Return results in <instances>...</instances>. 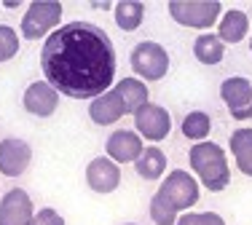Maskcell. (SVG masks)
<instances>
[{
	"instance_id": "9a60e30c",
	"label": "cell",
	"mask_w": 252,
	"mask_h": 225,
	"mask_svg": "<svg viewBox=\"0 0 252 225\" xmlns=\"http://www.w3.org/2000/svg\"><path fill=\"white\" fill-rule=\"evenodd\" d=\"M250 32V16L239 8H231L218 22V38L223 43H242Z\"/></svg>"
},
{
	"instance_id": "484cf974",
	"label": "cell",
	"mask_w": 252,
	"mask_h": 225,
	"mask_svg": "<svg viewBox=\"0 0 252 225\" xmlns=\"http://www.w3.org/2000/svg\"><path fill=\"white\" fill-rule=\"evenodd\" d=\"M92 8H97V11H110V8H116V5H113L110 0H105V3H92Z\"/></svg>"
},
{
	"instance_id": "8fae6325",
	"label": "cell",
	"mask_w": 252,
	"mask_h": 225,
	"mask_svg": "<svg viewBox=\"0 0 252 225\" xmlns=\"http://www.w3.org/2000/svg\"><path fill=\"white\" fill-rule=\"evenodd\" d=\"M32 161V147L19 137H5L0 142V174L19 177Z\"/></svg>"
},
{
	"instance_id": "8992f818",
	"label": "cell",
	"mask_w": 252,
	"mask_h": 225,
	"mask_svg": "<svg viewBox=\"0 0 252 225\" xmlns=\"http://www.w3.org/2000/svg\"><path fill=\"white\" fill-rule=\"evenodd\" d=\"M158 196L177 212H188L193 204H199V180L185 169H172L161 182Z\"/></svg>"
},
{
	"instance_id": "30bf717a",
	"label": "cell",
	"mask_w": 252,
	"mask_h": 225,
	"mask_svg": "<svg viewBox=\"0 0 252 225\" xmlns=\"http://www.w3.org/2000/svg\"><path fill=\"white\" fill-rule=\"evenodd\" d=\"M86 185L92 188L94 193H113L118 185H121V167L116 161H110L107 156L92 158L86 167Z\"/></svg>"
},
{
	"instance_id": "83f0119b",
	"label": "cell",
	"mask_w": 252,
	"mask_h": 225,
	"mask_svg": "<svg viewBox=\"0 0 252 225\" xmlns=\"http://www.w3.org/2000/svg\"><path fill=\"white\" fill-rule=\"evenodd\" d=\"M250 51H252V40H250Z\"/></svg>"
},
{
	"instance_id": "7a4b0ae2",
	"label": "cell",
	"mask_w": 252,
	"mask_h": 225,
	"mask_svg": "<svg viewBox=\"0 0 252 225\" xmlns=\"http://www.w3.org/2000/svg\"><path fill=\"white\" fill-rule=\"evenodd\" d=\"M188 161H190V169L199 177V182L207 191L220 193L228 188V182H231V167H228L225 150L218 142H196L188 153Z\"/></svg>"
},
{
	"instance_id": "4316f807",
	"label": "cell",
	"mask_w": 252,
	"mask_h": 225,
	"mask_svg": "<svg viewBox=\"0 0 252 225\" xmlns=\"http://www.w3.org/2000/svg\"><path fill=\"white\" fill-rule=\"evenodd\" d=\"M124 225H137V223H124Z\"/></svg>"
},
{
	"instance_id": "2e32d148",
	"label": "cell",
	"mask_w": 252,
	"mask_h": 225,
	"mask_svg": "<svg viewBox=\"0 0 252 225\" xmlns=\"http://www.w3.org/2000/svg\"><path fill=\"white\" fill-rule=\"evenodd\" d=\"M113 88L121 94V99L126 105V112H131V115H134L142 105L151 102V99H148L151 97V94H148V86H145V81H140V78H121Z\"/></svg>"
},
{
	"instance_id": "277c9868",
	"label": "cell",
	"mask_w": 252,
	"mask_h": 225,
	"mask_svg": "<svg viewBox=\"0 0 252 225\" xmlns=\"http://www.w3.org/2000/svg\"><path fill=\"white\" fill-rule=\"evenodd\" d=\"M223 14L220 0H172L169 3V16L183 27L193 29H209Z\"/></svg>"
},
{
	"instance_id": "ffe728a7",
	"label": "cell",
	"mask_w": 252,
	"mask_h": 225,
	"mask_svg": "<svg viewBox=\"0 0 252 225\" xmlns=\"http://www.w3.org/2000/svg\"><path fill=\"white\" fill-rule=\"evenodd\" d=\"M113 14H116V25L124 32H134L142 25V19H145V3H140V0H121V3H116Z\"/></svg>"
},
{
	"instance_id": "e0dca14e",
	"label": "cell",
	"mask_w": 252,
	"mask_h": 225,
	"mask_svg": "<svg viewBox=\"0 0 252 225\" xmlns=\"http://www.w3.org/2000/svg\"><path fill=\"white\" fill-rule=\"evenodd\" d=\"M228 145H231L236 169L242 174L252 177V129H236L228 140Z\"/></svg>"
},
{
	"instance_id": "7c38bea8",
	"label": "cell",
	"mask_w": 252,
	"mask_h": 225,
	"mask_svg": "<svg viewBox=\"0 0 252 225\" xmlns=\"http://www.w3.org/2000/svg\"><path fill=\"white\" fill-rule=\"evenodd\" d=\"M142 150H145L142 137L137 132H131V129H118V132H113L105 142L107 158L116 161V164H134L137 158L142 156Z\"/></svg>"
},
{
	"instance_id": "5b68a950",
	"label": "cell",
	"mask_w": 252,
	"mask_h": 225,
	"mask_svg": "<svg viewBox=\"0 0 252 225\" xmlns=\"http://www.w3.org/2000/svg\"><path fill=\"white\" fill-rule=\"evenodd\" d=\"M131 70L137 73L140 81H161L169 73V54L161 43L156 40H142L131 49Z\"/></svg>"
},
{
	"instance_id": "ba28073f",
	"label": "cell",
	"mask_w": 252,
	"mask_h": 225,
	"mask_svg": "<svg viewBox=\"0 0 252 225\" xmlns=\"http://www.w3.org/2000/svg\"><path fill=\"white\" fill-rule=\"evenodd\" d=\"M134 129L140 137H145L151 142H161L169 137V132H172V118L166 112V108L148 102L134 112Z\"/></svg>"
},
{
	"instance_id": "44dd1931",
	"label": "cell",
	"mask_w": 252,
	"mask_h": 225,
	"mask_svg": "<svg viewBox=\"0 0 252 225\" xmlns=\"http://www.w3.org/2000/svg\"><path fill=\"white\" fill-rule=\"evenodd\" d=\"M209 132H212V118L204 110H190L183 118V134L193 142H207Z\"/></svg>"
},
{
	"instance_id": "4fadbf2b",
	"label": "cell",
	"mask_w": 252,
	"mask_h": 225,
	"mask_svg": "<svg viewBox=\"0 0 252 225\" xmlns=\"http://www.w3.org/2000/svg\"><path fill=\"white\" fill-rule=\"evenodd\" d=\"M22 105H25V110L30 115L49 118L59 108V91L49 84V81H35V84L27 86L25 97H22Z\"/></svg>"
},
{
	"instance_id": "d6986e66",
	"label": "cell",
	"mask_w": 252,
	"mask_h": 225,
	"mask_svg": "<svg viewBox=\"0 0 252 225\" xmlns=\"http://www.w3.org/2000/svg\"><path fill=\"white\" fill-rule=\"evenodd\" d=\"M193 56L201 64H220L225 56V43L215 32H201L193 40Z\"/></svg>"
},
{
	"instance_id": "3957f363",
	"label": "cell",
	"mask_w": 252,
	"mask_h": 225,
	"mask_svg": "<svg viewBox=\"0 0 252 225\" xmlns=\"http://www.w3.org/2000/svg\"><path fill=\"white\" fill-rule=\"evenodd\" d=\"M62 22V3L59 0H32L25 11L22 19V38L27 40H40L59 29Z\"/></svg>"
},
{
	"instance_id": "7402d4cb",
	"label": "cell",
	"mask_w": 252,
	"mask_h": 225,
	"mask_svg": "<svg viewBox=\"0 0 252 225\" xmlns=\"http://www.w3.org/2000/svg\"><path fill=\"white\" fill-rule=\"evenodd\" d=\"M177 217H180V212L175 209V206L166 204L158 193L151 198V220L156 225H177Z\"/></svg>"
},
{
	"instance_id": "52a82bcc",
	"label": "cell",
	"mask_w": 252,
	"mask_h": 225,
	"mask_svg": "<svg viewBox=\"0 0 252 225\" xmlns=\"http://www.w3.org/2000/svg\"><path fill=\"white\" fill-rule=\"evenodd\" d=\"M220 97H223L233 121H250L252 118V84L247 78H242V75L225 78L220 84Z\"/></svg>"
},
{
	"instance_id": "cb8c5ba5",
	"label": "cell",
	"mask_w": 252,
	"mask_h": 225,
	"mask_svg": "<svg viewBox=\"0 0 252 225\" xmlns=\"http://www.w3.org/2000/svg\"><path fill=\"white\" fill-rule=\"evenodd\" d=\"M177 225H225V220L218 212H188L177 217Z\"/></svg>"
},
{
	"instance_id": "5bb4252c",
	"label": "cell",
	"mask_w": 252,
	"mask_h": 225,
	"mask_svg": "<svg viewBox=\"0 0 252 225\" xmlns=\"http://www.w3.org/2000/svg\"><path fill=\"white\" fill-rule=\"evenodd\" d=\"M124 115H126V105H124L121 94H118L116 88L99 94V97L92 99V105H89V118H92L97 126H113V123L121 121Z\"/></svg>"
},
{
	"instance_id": "ac0fdd59",
	"label": "cell",
	"mask_w": 252,
	"mask_h": 225,
	"mask_svg": "<svg viewBox=\"0 0 252 225\" xmlns=\"http://www.w3.org/2000/svg\"><path fill=\"white\" fill-rule=\"evenodd\" d=\"M134 169H137V174L142 177V180H161L164 177V171H166V156H164V150L161 147H145L142 150V156L134 161Z\"/></svg>"
},
{
	"instance_id": "603a6c76",
	"label": "cell",
	"mask_w": 252,
	"mask_h": 225,
	"mask_svg": "<svg viewBox=\"0 0 252 225\" xmlns=\"http://www.w3.org/2000/svg\"><path fill=\"white\" fill-rule=\"evenodd\" d=\"M19 54V32L8 25H0V64Z\"/></svg>"
},
{
	"instance_id": "9c48e42d",
	"label": "cell",
	"mask_w": 252,
	"mask_h": 225,
	"mask_svg": "<svg viewBox=\"0 0 252 225\" xmlns=\"http://www.w3.org/2000/svg\"><path fill=\"white\" fill-rule=\"evenodd\" d=\"M0 225H35V206L27 191L11 188L0 198Z\"/></svg>"
},
{
	"instance_id": "6da1fadb",
	"label": "cell",
	"mask_w": 252,
	"mask_h": 225,
	"mask_svg": "<svg viewBox=\"0 0 252 225\" xmlns=\"http://www.w3.org/2000/svg\"><path fill=\"white\" fill-rule=\"evenodd\" d=\"M46 81L70 99H97L116 81L110 35L92 22H67L46 38L40 51Z\"/></svg>"
},
{
	"instance_id": "d4e9b609",
	"label": "cell",
	"mask_w": 252,
	"mask_h": 225,
	"mask_svg": "<svg viewBox=\"0 0 252 225\" xmlns=\"http://www.w3.org/2000/svg\"><path fill=\"white\" fill-rule=\"evenodd\" d=\"M35 225H64V217L51 206H43L40 212H35Z\"/></svg>"
}]
</instances>
